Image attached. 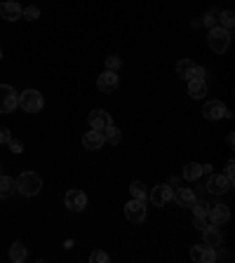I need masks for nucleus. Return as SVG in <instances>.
<instances>
[{
    "label": "nucleus",
    "mask_w": 235,
    "mask_h": 263,
    "mask_svg": "<svg viewBox=\"0 0 235 263\" xmlns=\"http://www.w3.org/2000/svg\"><path fill=\"white\" fill-rule=\"evenodd\" d=\"M16 190L24 195V198H33L42 190V178L36 174V172H22L19 176L14 178Z\"/></svg>",
    "instance_id": "obj_1"
},
{
    "label": "nucleus",
    "mask_w": 235,
    "mask_h": 263,
    "mask_svg": "<svg viewBox=\"0 0 235 263\" xmlns=\"http://www.w3.org/2000/svg\"><path fill=\"white\" fill-rule=\"evenodd\" d=\"M207 42H210L212 52L224 54L228 47H230V31H228V28H224V26H214V28H210Z\"/></svg>",
    "instance_id": "obj_2"
},
{
    "label": "nucleus",
    "mask_w": 235,
    "mask_h": 263,
    "mask_svg": "<svg viewBox=\"0 0 235 263\" xmlns=\"http://www.w3.org/2000/svg\"><path fill=\"white\" fill-rule=\"evenodd\" d=\"M19 106H22L26 113H38L42 106H45V99L38 90H24L19 94Z\"/></svg>",
    "instance_id": "obj_3"
},
{
    "label": "nucleus",
    "mask_w": 235,
    "mask_h": 263,
    "mask_svg": "<svg viewBox=\"0 0 235 263\" xmlns=\"http://www.w3.org/2000/svg\"><path fill=\"white\" fill-rule=\"evenodd\" d=\"M125 216H127L130 224H144L146 216H148L146 200H136V198H132V200L125 204Z\"/></svg>",
    "instance_id": "obj_4"
},
{
    "label": "nucleus",
    "mask_w": 235,
    "mask_h": 263,
    "mask_svg": "<svg viewBox=\"0 0 235 263\" xmlns=\"http://www.w3.org/2000/svg\"><path fill=\"white\" fill-rule=\"evenodd\" d=\"M19 106V96H16L14 87L0 82V113H12Z\"/></svg>",
    "instance_id": "obj_5"
},
{
    "label": "nucleus",
    "mask_w": 235,
    "mask_h": 263,
    "mask_svg": "<svg viewBox=\"0 0 235 263\" xmlns=\"http://www.w3.org/2000/svg\"><path fill=\"white\" fill-rule=\"evenodd\" d=\"M64 204L70 212H82L87 207V195L85 190H78V188H70L68 193L64 195Z\"/></svg>",
    "instance_id": "obj_6"
},
{
    "label": "nucleus",
    "mask_w": 235,
    "mask_h": 263,
    "mask_svg": "<svg viewBox=\"0 0 235 263\" xmlns=\"http://www.w3.org/2000/svg\"><path fill=\"white\" fill-rule=\"evenodd\" d=\"M233 188V181L226 176V174H212L210 181H207V190L212 195H224Z\"/></svg>",
    "instance_id": "obj_7"
},
{
    "label": "nucleus",
    "mask_w": 235,
    "mask_h": 263,
    "mask_svg": "<svg viewBox=\"0 0 235 263\" xmlns=\"http://www.w3.org/2000/svg\"><path fill=\"white\" fill-rule=\"evenodd\" d=\"M176 73H179L184 80H193V78H204V70L202 66H198L196 62H190V59H181L179 64H176Z\"/></svg>",
    "instance_id": "obj_8"
},
{
    "label": "nucleus",
    "mask_w": 235,
    "mask_h": 263,
    "mask_svg": "<svg viewBox=\"0 0 235 263\" xmlns=\"http://www.w3.org/2000/svg\"><path fill=\"white\" fill-rule=\"evenodd\" d=\"M118 85H120V80H118V73H116V70H104L102 76L96 78V90H99L102 94L116 92Z\"/></svg>",
    "instance_id": "obj_9"
},
{
    "label": "nucleus",
    "mask_w": 235,
    "mask_h": 263,
    "mask_svg": "<svg viewBox=\"0 0 235 263\" xmlns=\"http://www.w3.org/2000/svg\"><path fill=\"white\" fill-rule=\"evenodd\" d=\"M172 186H167V184H158L153 190H150L148 200L156 204V207H164V204H170L172 202Z\"/></svg>",
    "instance_id": "obj_10"
},
{
    "label": "nucleus",
    "mask_w": 235,
    "mask_h": 263,
    "mask_svg": "<svg viewBox=\"0 0 235 263\" xmlns=\"http://www.w3.org/2000/svg\"><path fill=\"white\" fill-rule=\"evenodd\" d=\"M207 218L212 226H224L230 218V209H228V204H210Z\"/></svg>",
    "instance_id": "obj_11"
},
{
    "label": "nucleus",
    "mask_w": 235,
    "mask_h": 263,
    "mask_svg": "<svg viewBox=\"0 0 235 263\" xmlns=\"http://www.w3.org/2000/svg\"><path fill=\"white\" fill-rule=\"evenodd\" d=\"M22 5L16 2V0H5V2H0V19H5V22H16V19H22Z\"/></svg>",
    "instance_id": "obj_12"
},
{
    "label": "nucleus",
    "mask_w": 235,
    "mask_h": 263,
    "mask_svg": "<svg viewBox=\"0 0 235 263\" xmlns=\"http://www.w3.org/2000/svg\"><path fill=\"white\" fill-rule=\"evenodd\" d=\"M224 113H226V106H224V101H219V99H212L202 106V118L204 120H221Z\"/></svg>",
    "instance_id": "obj_13"
},
{
    "label": "nucleus",
    "mask_w": 235,
    "mask_h": 263,
    "mask_svg": "<svg viewBox=\"0 0 235 263\" xmlns=\"http://www.w3.org/2000/svg\"><path fill=\"white\" fill-rule=\"evenodd\" d=\"M87 122H90V127H92V130H102L104 132L108 124H113V120H110V116L104 108H96V110H92V113H90Z\"/></svg>",
    "instance_id": "obj_14"
},
{
    "label": "nucleus",
    "mask_w": 235,
    "mask_h": 263,
    "mask_svg": "<svg viewBox=\"0 0 235 263\" xmlns=\"http://www.w3.org/2000/svg\"><path fill=\"white\" fill-rule=\"evenodd\" d=\"M104 144H106V139H104V132L102 130L85 132V136H82V146H85L87 150H99Z\"/></svg>",
    "instance_id": "obj_15"
},
{
    "label": "nucleus",
    "mask_w": 235,
    "mask_h": 263,
    "mask_svg": "<svg viewBox=\"0 0 235 263\" xmlns=\"http://www.w3.org/2000/svg\"><path fill=\"white\" fill-rule=\"evenodd\" d=\"M172 200L179 204V207L184 209H190V204H193V200H196V193L190 190V188H176L172 193Z\"/></svg>",
    "instance_id": "obj_16"
},
{
    "label": "nucleus",
    "mask_w": 235,
    "mask_h": 263,
    "mask_svg": "<svg viewBox=\"0 0 235 263\" xmlns=\"http://www.w3.org/2000/svg\"><path fill=\"white\" fill-rule=\"evenodd\" d=\"M202 235H204V244L207 247H221V242H224V235H221V230L216 228V226H207L202 230Z\"/></svg>",
    "instance_id": "obj_17"
},
{
    "label": "nucleus",
    "mask_w": 235,
    "mask_h": 263,
    "mask_svg": "<svg viewBox=\"0 0 235 263\" xmlns=\"http://www.w3.org/2000/svg\"><path fill=\"white\" fill-rule=\"evenodd\" d=\"M188 94H190V99H202L204 94H207V82H204V78H193V80H188Z\"/></svg>",
    "instance_id": "obj_18"
},
{
    "label": "nucleus",
    "mask_w": 235,
    "mask_h": 263,
    "mask_svg": "<svg viewBox=\"0 0 235 263\" xmlns=\"http://www.w3.org/2000/svg\"><path fill=\"white\" fill-rule=\"evenodd\" d=\"M16 190V184L12 176H2L0 174V200H8V198H12Z\"/></svg>",
    "instance_id": "obj_19"
},
{
    "label": "nucleus",
    "mask_w": 235,
    "mask_h": 263,
    "mask_svg": "<svg viewBox=\"0 0 235 263\" xmlns=\"http://www.w3.org/2000/svg\"><path fill=\"white\" fill-rule=\"evenodd\" d=\"M26 256H28V252H26V244H24V242H14V244L10 247V258L14 263H24Z\"/></svg>",
    "instance_id": "obj_20"
},
{
    "label": "nucleus",
    "mask_w": 235,
    "mask_h": 263,
    "mask_svg": "<svg viewBox=\"0 0 235 263\" xmlns=\"http://www.w3.org/2000/svg\"><path fill=\"white\" fill-rule=\"evenodd\" d=\"M200 176H202V164L188 162L186 167H184V178H186V181H198Z\"/></svg>",
    "instance_id": "obj_21"
},
{
    "label": "nucleus",
    "mask_w": 235,
    "mask_h": 263,
    "mask_svg": "<svg viewBox=\"0 0 235 263\" xmlns=\"http://www.w3.org/2000/svg\"><path fill=\"white\" fill-rule=\"evenodd\" d=\"M104 139L108 141L110 146H118V144H120V141H122V132L118 130L116 124H108V127H106V130H104Z\"/></svg>",
    "instance_id": "obj_22"
},
{
    "label": "nucleus",
    "mask_w": 235,
    "mask_h": 263,
    "mask_svg": "<svg viewBox=\"0 0 235 263\" xmlns=\"http://www.w3.org/2000/svg\"><path fill=\"white\" fill-rule=\"evenodd\" d=\"M130 193H132V198H136V200H146V198H148L146 186H144L141 181H132V184H130Z\"/></svg>",
    "instance_id": "obj_23"
},
{
    "label": "nucleus",
    "mask_w": 235,
    "mask_h": 263,
    "mask_svg": "<svg viewBox=\"0 0 235 263\" xmlns=\"http://www.w3.org/2000/svg\"><path fill=\"white\" fill-rule=\"evenodd\" d=\"M233 24H235V14L230 12V10H224V12H219V26H224V28H233Z\"/></svg>",
    "instance_id": "obj_24"
},
{
    "label": "nucleus",
    "mask_w": 235,
    "mask_h": 263,
    "mask_svg": "<svg viewBox=\"0 0 235 263\" xmlns=\"http://www.w3.org/2000/svg\"><path fill=\"white\" fill-rule=\"evenodd\" d=\"M190 209H193V214L196 216H207V212H210V202H204V200H193V204H190Z\"/></svg>",
    "instance_id": "obj_25"
},
{
    "label": "nucleus",
    "mask_w": 235,
    "mask_h": 263,
    "mask_svg": "<svg viewBox=\"0 0 235 263\" xmlns=\"http://www.w3.org/2000/svg\"><path fill=\"white\" fill-rule=\"evenodd\" d=\"M202 24L207 26V28H214V26H219V10H210V12L202 16Z\"/></svg>",
    "instance_id": "obj_26"
},
{
    "label": "nucleus",
    "mask_w": 235,
    "mask_h": 263,
    "mask_svg": "<svg viewBox=\"0 0 235 263\" xmlns=\"http://www.w3.org/2000/svg\"><path fill=\"white\" fill-rule=\"evenodd\" d=\"M22 16H24V19H28V22H36V19L40 16V10L36 8V5H28V8L22 10Z\"/></svg>",
    "instance_id": "obj_27"
},
{
    "label": "nucleus",
    "mask_w": 235,
    "mask_h": 263,
    "mask_svg": "<svg viewBox=\"0 0 235 263\" xmlns=\"http://www.w3.org/2000/svg\"><path fill=\"white\" fill-rule=\"evenodd\" d=\"M214 261H216V249L202 247V258H200V263H214Z\"/></svg>",
    "instance_id": "obj_28"
},
{
    "label": "nucleus",
    "mask_w": 235,
    "mask_h": 263,
    "mask_svg": "<svg viewBox=\"0 0 235 263\" xmlns=\"http://www.w3.org/2000/svg\"><path fill=\"white\" fill-rule=\"evenodd\" d=\"M120 66H122L120 56H116V54L106 56V70H116V73H118V68H120Z\"/></svg>",
    "instance_id": "obj_29"
},
{
    "label": "nucleus",
    "mask_w": 235,
    "mask_h": 263,
    "mask_svg": "<svg viewBox=\"0 0 235 263\" xmlns=\"http://www.w3.org/2000/svg\"><path fill=\"white\" fill-rule=\"evenodd\" d=\"M90 261H92V263H108V254L102 252V249H94L92 256H90Z\"/></svg>",
    "instance_id": "obj_30"
},
{
    "label": "nucleus",
    "mask_w": 235,
    "mask_h": 263,
    "mask_svg": "<svg viewBox=\"0 0 235 263\" xmlns=\"http://www.w3.org/2000/svg\"><path fill=\"white\" fill-rule=\"evenodd\" d=\"M8 146H10V150H12V153H24V144L19 139H10Z\"/></svg>",
    "instance_id": "obj_31"
},
{
    "label": "nucleus",
    "mask_w": 235,
    "mask_h": 263,
    "mask_svg": "<svg viewBox=\"0 0 235 263\" xmlns=\"http://www.w3.org/2000/svg\"><path fill=\"white\" fill-rule=\"evenodd\" d=\"M190 258L196 263H200V258H202V244H196V247H190Z\"/></svg>",
    "instance_id": "obj_32"
},
{
    "label": "nucleus",
    "mask_w": 235,
    "mask_h": 263,
    "mask_svg": "<svg viewBox=\"0 0 235 263\" xmlns=\"http://www.w3.org/2000/svg\"><path fill=\"white\" fill-rule=\"evenodd\" d=\"M193 226H196L198 230H204V228L210 226V224H207V216H196V218H193Z\"/></svg>",
    "instance_id": "obj_33"
},
{
    "label": "nucleus",
    "mask_w": 235,
    "mask_h": 263,
    "mask_svg": "<svg viewBox=\"0 0 235 263\" xmlns=\"http://www.w3.org/2000/svg\"><path fill=\"white\" fill-rule=\"evenodd\" d=\"M10 139H12V134H10V130L5 127V124H0V144H8Z\"/></svg>",
    "instance_id": "obj_34"
},
{
    "label": "nucleus",
    "mask_w": 235,
    "mask_h": 263,
    "mask_svg": "<svg viewBox=\"0 0 235 263\" xmlns=\"http://www.w3.org/2000/svg\"><path fill=\"white\" fill-rule=\"evenodd\" d=\"M224 174L233 181V176H235V162H233V160H228V162H226V172H224Z\"/></svg>",
    "instance_id": "obj_35"
},
{
    "label": "nucleus",
    "mask_w": 235,
    "mask_h": 263,
    "mask_svg": "<svg viewBox=\"0 0 235 263\" xmlns=\"http://www.w3.org/2000/svg\"><path fill=\"white\" fill-rule=\"evenodd\" d=\"M226 141H228V146H230V148L235 146V134H233V132H230V134H228V139H226Z\"/></svg>",
    "instance_id": "obj_36"
},
{
    "label": "nucleus",
    "mask_w": 235,
    "mask_h": 263,
    "mask_svg": "<svg viewBox=\"0 0 235 263\" xmlns=\"http://www.w3.org/2000/svg\"><path fill=\"white\" fill-rule=\"evenodd\" d=\"M212 172V164H202V174H210Z\"/></svg>",
    "instance_id": "obj_37"
},
{
    "label": "nucleus",
    "mask_w": 235,
    "mask_h": 263,
    "mask_svg": "<svg viewBox=\"0 0 235 263\" xmlns=\"http://www.w3.org/2000/svg\"><path fill=\"white\" fill-rule=\"evenodd\" d=\"M0 59H2V50H0Z\"/></svg>",
    "instance_id": "obj_38"
}]
</instances>
